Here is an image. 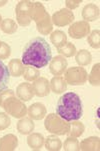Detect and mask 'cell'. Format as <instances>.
<instances>
[{
	"instance_id": "cell-1",
	"label": "cell",
	"mask_w": 100,
	"mask_h": 151,
	"mask_svg": "<svg viewBox=\"0 0 100 151\" xmlns=\"http://www.w3.org/2000/svg\"><path fill=\"white\" fill-rule=\"evenodd\" d=\"M52 59L50 45L43 37L32 38L26 43L22 53V63L37 69L45 67Z\"/></svg>"
},
{
	"instance_id": "cell-2",
	"label": "cell",
	"mask_w": 100,
	"mask_h": 151,
	"mask_svg": "<svg viewBox=\"0 0 100 151\" xmlns=\"http://www.w3.org/2000/svg\"><path fill=\"white\" fill-rule=\"evenodd\" d=\"M56 114L67 122L79 120L83 115L80 97L74 92L64 93L56 104Z\"/></svg>"
},
{
	"instance_id": "cell-3",
	"label": "cell",
	"mask_w": 100,
	"mask_h": 151,
	"mask_svg": "<svg viewBox=\"0 0 100 151\" xmlns=\"http://www.w3.org/2000/svg\"><path fill=\"white\" fill-rule=\"evenodd\" d=\"M30 19L36 23L37 31L41 35H48L53 30V23L51 16L46 11L44 5L41 2H32L30 6Z\"/></svg>"
},
{
	"instance_id": "cell-4",
	"label": "cell",
	"mask_w": 100,
	"mask_h": 151,
	"mask_svg": "<svg viewBox=\"0 0 100 151\" xmlns=\"http://www.w3.org/2000/svg\"><path fill=\"white\" fill-rule=\"evenodd\" d=\"M44 126L48 132L58 135V136L68 134L69 129H70L69 122L65 121L56 113H50L45 116Z\"/></svg>"
},
{
	"instance_id": "cell-5",
	"label": "cell",
	"mask_w": 100,
	"mask_h": 151,
	"mask_svg": "<svg viewBox=\"0 0 100 151\" xmlns=\"http://www.w3.org/2000/svg\"><path fill=\"white\" fill-rule=\"evenodd\" d=\"M2 108L7 114L14 118H22L27 114V106L19 98H16V96H12L7 99Z\"/></svg>"
},
{
	"instance_id": "cell-6",
	"label": "cell",
	"mask_w": 100,
	"mask_h": 151,
	"mask_svg": "<svg viewBox=\"0 0 100 151\" xmlns=\"http://www.w3.org/2000/svg\"><path fill=\"white\" fill-rule=\"evenodd\" d=\"M88 73L82 66H73V67L67 68L64 72V79L66 83L70 85H83L86 83Z\"/></svg>"
},
{
	"instance_id": "cell-7",
	"label": "cell",
	"mask_w": 100,
	"mask_h": 151,
	"mask_svg": "<svg viewBox=\"0 0 100 151\" xmlns=\"http://www.w3.org/2000/svg\"><path fill=\"white\" fill-rule=\"evenodd\" d=\"M31 4H32L31 1L22 0V1H19L18 4L16 5L15 14H16V20L20 26L26 27L29 26L30 23H31V19H30V15H29Z\"/></svg>"
},
{
	"instance_id": "cell-8",
	"label": "cell",
	"mask_w": 100,
	"mask_h": 151,
	"mask_svg": "<svg viewBox=\"0 0 100 151\" xmlns=\"http://www.w3.org/2000/svg\"><path fill=\"white\" fill-rule=\"evenodd\" d=\"M90 28L91 27L89 23L84 21V20L73 22L68 28V34L73 39H82V38L89 35Z\"/></svg>"
},
{
	"instance_id": "cell-9",
	"label": "cell",
	"mask_w": 100,
	"mask_h": 151,
	"mask_svg": "<svg viewBox=\"0 0 100 151\" xmlns=\"http://www.w3.org/2000/svg\"><path fill=\"white\" fill-rule=\"evenodd\" d=\"M74 14L72 11L68 10L67 8H62L59 11H56L51 17L52 23L57 27H63L71 25L74 21Z\"/></svg>"
},
{
	"instance_id": "cell-10",
	"label": "cell",
	"mask_w": 100,
	"mask_h": 151,
	"mask_svg": "<svg viewBox=\"0 0 100 151\" xmlns=\"http://www.w3.org/2000/svg\"><path fill=\"white\" fill-rule=\"evenodd\" d=\"M67 66H68V62L66 60V58L63 57L62 55H57L53 59H51L49 69H50V72L54 76H61L66 71Z\"/></svg>"
},
{
	"instance_id": "cell-11",
	"label": "cell",
	"mask_w": 100,
	"mask_h": 151,
	"mask_svg": "<svg viewBox=\"0 0 100 151\" xmlns=\"http://www.w3.org/2000/svg\"><path fill=\"white\" fill-rule=\"evenodd\" d=\"M32 87L34 95L38 97H45L50 93V83L45 77H38L36 80L33 81Z\"/></svg>"
},
{
	"instance_id": "cell-12",
	"label": "cell",
	"mask_w": 100,
	"mask_h": 151,
	"mask_svg": "<svg viewBox=\"0 0 100 151\" xmlns=\"http://www.w3.org/2000/svg\"><path fill=\"white\" fill-rule=\"evenodd\" d=\"M16 95L23 102L30 101L33 98V96H34L32 84L28 82L20 83L16 88Z\"/></svg>"
},
{
	"instance_id": "cell-13",
	"label": "cell",
	"mask_w": 100,
	"mask_h": 151,
	"mask_svg": "<svg viewBox=\"0 0 100 151\" xmlns=\"http://www.w3.org/2000/svg\"><path fill=\"white\" fill-rule=\"evenodd\" d=\"M82 18L86 22H91L98 20L100 16L99 7L94 3H88L82 9Z\"/></svg>"
},
{
	"instance_id": "cell-14",
	"label": "cell",
	"mask_w": 100,
	"mask_h": 151,
	"mask_svg": "<svg viewBox=\"0 0 100 151\" xmlns=\"http://www.w3.org/2000/svg\"><path fill=\"white\" fill-rule=\"evenodd\" d=\"M27 113L32 120H41L46 116V107L44 104L36 102L28 107Z\"/></svg>"
},
{
	"instance_id": "cell-15",
	"label": "cell",
	"mask_w": 100,
	"mask_h": 151,
	"mask_svg": "<svg viewBox=\"0 0 100 151\" xmlns=\"http://www.w3.org/2000/svg\"><path fill=\"white\" fill-rule=\"evenodd\" d=\"M18 146V138L14 134H6L0 138V151H13Z\"/></svg>"
},
{
	"instance_id": "cell-16",
	"label": "cell",
	"mask_w": 100,
	"mask_h": 151,
	"mask_svg": "<svg viewBox=\"0 0 100 151\" xmlns=\"http://www.w3.org/2000/svg\"><path fill=\"white\" fill-rule=\"evenodd\" d=\"M79 148L82 151H99L100 139L97 136H90L83 139L79 143Z\"/></svg>"
},
{
	"instance_id": "cell-17",
	"label": "cell",
	"mask_w": 100,
	"mask_h": 151,
	"mask_svg": "<svg viewBox=\"0 0 100 151\" xmlns=\"http://www.w3.org/2000/svg\"><path fill=\"white\" fill-rule=\"evenodd\" d=\"M17 131L22 135H28L33 132L35 128V124L30 117H22L17 122Z\"/></svg>"
},
{
	"instance_id": "cell-18",
	"label": "cell",
	"mask_w": 100,
	"mask_h": 151,
	"mask_svg": "<svg viewBox=\"0 0 100 151\" xmlns=\"http://www.w3.org/2000/svg\"><path fill=\"white\" fill-rule=\"evenodd\" d=\"M45 142L44 136L40 133L34 132L28 134L27 137V144L32 150H40L43 147Z\"/></svg>"
},
{
	"instance_id": "cell-19",
	"label": "cell",
	"mask_w": 100,
	"mask_h": 151,
	"mask_svg": "<svg viewBox=\"0 0 100 151\" xmlns=\"http://www.w3.org/2000/svg\"><path fill=\"white\" fill-rule=\"evenodd\" d=\"M50 90L55 94H61L67 90V83L62 76H54L50 80Z\"/></svg>"
},
{
	"instance_id": "cell-20",
	"label": "cell",
	"mask_w": 100,
	"mask_h": 151,
	"mask_svg": "<svg viewBox=\"0 0 100 151\" xmlns=\"http://www.w3.org/2000/svg\"><path fill=\"white\" fill-rule=\"evenodd\" d=\"M8 69L11 76H13V77H20L24 73L25 67L20 59H12L8 63Z\"/></svg>"
},
{
	"instance_id": "cell-21",
	"label": "cell",
	"mask_w": 100,
	"mask_h": 151,
	"mask_svg": "<svg viewBox=\"0 0 100 151\" xmlns=\"http://www.w3.org/2000/svg\"><path fill=\"white\" fill-rule=\"evenodd\" d=\"M10 73L8 66H6L0 60V92L8 88L10 82Z\"/></svg>"
},
{
	"instance_id": "cell-22",
	"label": "cell",
	"mask_w": 100,
	"mask_h": 151,
	"mask_svg": "<svg viewBox=\"0 0 100 151\" xmlns=\"http://www.w3.org/2000/svg\"><path fill=\"white\" fill-rule=\"evenodd\" d=\"M50 41L57 49H59L67 43V36L61 30H55V31L51 33Z\"/></svg>"
},
{
	"instance_id": "cell-23",
	"label": "cell",
	"mask_w": 100,
	"mask_h": 151,
	"mask_svg": "<svg viewBox=\"0 0 100 151\" xmlns=\"http://www.w3.org/2000/svg\"><path fill=\"white\" fill-rule=\"evenodd\" d=\"M45 148L48 151H59L62 148V142H61V139L57 137V135L53 134L48 136L45 139L44 142Z\"/></svg>"
},
{
	"instance_id": "cell-24",
	"label": "cell",
	"mask_w": 100,
	"mask_h": 151,
	"mask_svg": "<svg viewBox=\"0 0 100 151\" xmlns=\"http://www.w3.org/2000/svg\"><path fill=\"white\" fill-rule=\"evenodd\" d=\"M75 61L79 66L89 65L92 61V55L88 50L81 49L75 54Z\"/></svg>"
},
{
	"instance_id": "cell-25",
	"label": "cell",
	"mask_w": 100,
	"mask_h": 151,
	"mask_svg": "<svg viewBox=\"0 0 100 151\" xmlns=\"http://www.w3.org/2000/svg\"><path fill=\"white\" fill-rule=\"evenodd\" d=\"M0 28L6 34H14L17 31V29H18V26H17L16 22L13 19L6 18L2 20L1 24H0Z\"/></svg>"
},
{
	"instance_id": "cell-26",
	"label": "cell",
	"mask_w": 100,
	"mask_h": 151,
	"mask_svg": "<svg viewBox=\"0 0 100 151\" xmlns=\"http://www.w3.org/2000/svg\"><path fill=\"white\" fill-rule=\"evenodd\" d=\"M85 131V126L79 120H74L70 124V129H69L68 134L72 137H80Z\"/></svg>"
},
{
	"instance_id": "cell-27",
	"label": "cell",
	"mask_w": 100,
	"mask_h": 151,
	"mask_svg": "<svg viewBox=\"0 0 100 151\" xmlns=\"http://www.w3.org/2000/svg\"><path fill=\"white\" fill-rule=\"evenodd\" d=\"M87 80L92 86H99L100 84V63H96L92 67Z\"/></svg>"
},
{
	"instance_id": "cell-28",
	"label": "cell",
	"mask_w": 100,
	"mask_h": 151,
	"mask_svg": "<svg viewBox=\"0 0 100 151\" xmlns=\"http://www.w3.org/2000/svg\"><path fill=\"white\" fill-rule=\"evenodd\" d=\"M22 76L26 81L31 82V81L36 80L38 77H40V71L39 69L32 67V66H26Z\"/></svg>"
},
{
	"instance_id": "cell-29",
	"label": "cell",
	"mask_w": 100,
	"mask_h": 151,
	"mask_svg": "<svg viewBox=\"0 0 100 151\" xmlns=\"http://www.w3.org/2000/svg\"><path fill=\"white\" fill-rule=\"evenodd\" d=\"M57 51L60 55L63 56V57H72V56L75 55L76 52H77L75 45H74L72 42H67L64 46H62L59 49H57Z\"/></svg>"
},
{
	"instance_id": "cell-30",
	"label": "cell",
	"mask_w": 100,
	"mask_h": 151,
	"mask_svg": "<svg viewBox=\"0 0 100 151\" xmlns=\"http://www.w3.org/2000/svg\"><path fill=\"white\" fill-rule=\"evenodd\" d=\"M63 149L65 151H79V141L76 137L69 136L65 139L64 144H62Z\"/></svg>"
},
{
	"instance_id": "cell-31",
	"label": "cell",
	"mask_w": 100,
	"mask_h": 151,
	"mask_svg": "<svg viewBox=\"0 0 100 151\" xmlns=\"http://www.w3.org/2000/svg\"><path fill=\"white\" fill-rule=\"evenodd\" d=\"M87 42L94 49H99L100 47V31L98 29H95L93 31H90L88 37H87Z\"/></svg>"
},
{
	"instance_id": "cell-32",
	"label": "cell",
	"mask_w": 100,
	"mask_h": 151,
	"mask_svg": "<svg viewBox=\"0 0 100 151\" xmlns=\"http://www.w3.org/2000/svg\"><path fill=\"white\" fill-rule=\"evenodd\" d=\"M11 55V47L6 42H0V60H5Z\"/></svg>"
},
{
	"instance_id": "cell-33",
	"label": "cell",
	"mask_w": 100,
	"mask_h": 151,
	"mask_svg": "<svg viewBox=\"0 0 100 151\" xmlns=\"http://www.w3.org/2000/svg\"><path fill=\"white\" fill-rule=\"evenodd\" d=\"M11 124V119L10 115H8L5 112H0V130L7 129Z\"/></svg>"
},
{
	"instance_id": "cell-34",
	"label": "cell",
	"mask_w": 100,
	"mask_h": 151,
	"mask_svg": "<svg viewBox=\"0 0 100 151\" xmlns=\"http://www.w3.org/2000/svg\"><path fill=\"white\" fill-rule=\"evenodd\" d=\"M12 96H15V92L12 89H5L2 92H0V107L3 106L4 102Z\"/></svg>"
},
{
	"instance_id": "cell-35",
	"label": "cell",
	"mask_w": 100,
	"mask_h": 151,
	"mask_svg": "<svg viewBox=\"0 0 100 151\" xmlns=\"http://www.w3.org/2000/svg\"><path fill=\"white\" fill-rule=\"evenodd\" d=\"M82 2V0H66L65 1V4H66V7H67L68 10H73V9H76L77 7L79 6Z\"/></svg>"
},
{
	"instance_id": "cell-36",
	"label": "cell",
	"mask_w": 100,
	"mask_h": 151,
	"mask_svg": "<svg viewBox=\"0 0 100 151\" xmlns=\"http://www.w3.org/2000/svg\"><path fill=\"white\" fill-rule=\"evenodd\" d=\"M7 0H4V1H0V7H2V6H4L5 4H7Z\"/></svg>"
},
{
	"instance_id": "cell-37",
	"label": "cell",
	"mask_w": 100,
	"mask_h": 151,
	"mask_svg": "<svg viewBox=\"0 0 100 151\" xmlns=\"http://www.w3.org/2000/svg\"><path fill=\"white\" fill-rule=\"evenodd\" d=\"M2 20H3V19H2V16H1V14H0V24H1Z\"/></svg>"
},
{
	"instance_id": "cell-38",
	"label": "cell",
	"mask_w": 100,
	"mask_h": 151,
	"mask_svg": "<svg viewBox=\"0 0 100 151\" xmlns=\"http://www.w3.org/2000/svg\"><path fill=\"white\" fill-rule=\"evenodd\" d=\"M0 42H1V41H0Z\"/></svg>"
}]
</instances>
